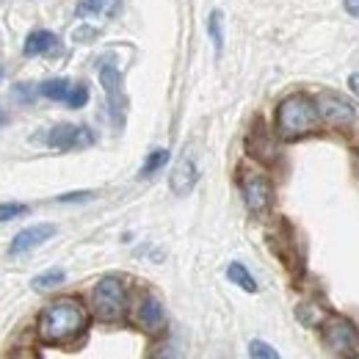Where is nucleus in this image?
<instances>
[{"label": "nucleus", "instance_id": "1", "mask_svg": "<svg viewBox=\"0 0 359 359\" xmlns=\"http://www.w3.org/2000/svg\"><path fill=\"white\" fill-rule=\"evenodd\" d=\"M89 326V313L78 299H55L39 313L36 332L50 346H64L81 337Z\"/></svg>", "mask_w": 359, "mask_h": 359}, {"label": "nucleus", "instance_id": "2", "mask_svg": "<svg viewBox=\"0 0 359 359\" xmlns=\"http://www.w3.org/2000/svg\"><path fill=\"white\" fill-rule=\"evenodd\" d=\"M318 119H320L318 116V105L307 94H290L276 108V130L287 141L313 133L318 128Z\"/></svg>", "mask_w": 359, "mask_h": 359}, {"label": "nucleus", "instance_id": "3", "mask_svg": "<svg viewBox=\"0 0 359 359\" xmlns=\"http://www.w3.org/2000/svg\"><path fill=\"white\" fill-rule=\"evenodd\" d=\"M323 346L337 359L359 357V329L348 318L329 315V320L323 323Z\"/></svg>", "mask_w": 359, "mask_h": 359}, {"label": "nucleus", "instance_id": "4", "mask_svg": "<svg viewBox=\"0 0 359 359\" xmlns=\"http://www.w3.org/2000/svg\"><path fill=\"white\" fill-rule=\"evenodd\" d=\"M91 307L100 320H119L128 310V290H125L122 279H116V276L100 279L91 293Z\"/></svg>", "mask_w": 359, "mask_h": 359}, {"label": "nucleus", "instance_id": "5", "mask_svg": "<svg viewBox=\"0 0 359 359\" xmlns=\"http://www.w3.org/2000/svg\"><path fill=\"white\" fill-rule=\"evenodd\" d=\"M241 194L252 213H266L271 208V199H273V188H271L269 177H263V175H243Z\"/></svg>", "mask_w": 359, "mask_h": 359}, {"label": "nucleus", "instance_id": "6", "mask_svg": "<svg viewBox=\"0 0 359 359\" xmlns=\"http://www.w3.org/2000/svg\"><path fill=\"white\" fill-rule=\"evenodd\" d=\"M315 105H318V116H320L326 125H332V128H348V125H354V119H357L351 102H346V100H340V97H334V94H320Z\"/></svg>", "mask_w": 359, "mask_h": 359}, {"label": "nucleus", "instance_id": "7", "mask_svg": "<svg viewBox=\"0 0 359 359\" xmlns=\"http://www.w3.org/2000/svg\"><path fill=\"white\" fill-rule=\"evenodd\" d=\"M47 144L53 149H83L94 144V133L81 125H55L47 133Z\"/></svg>", "mask_w": 359, "mask_h": 359}, {"label": "nucleus", "instance_id": "8", "mask_svg": "<svg viewBox=\"0 0 359 359\" xmlns=\"http://www.w3.org/2000/svg\"><path fill=\"white\" fill-rule=\"evenodd\" d=\"M100 83L108 94V108L116 125H122V75L114 64H102L100 67Z\"/></svg>", "mask_w": 359, "mask_h": 359}, {"label": "nucleus", "instance_id": "9", "mask_svg": "<svg viewBox=\"0 0 359 359\" xmlns=\"http://www.w3.org/2000/svg\"><path fill=\"white\" fill-rule=\"evenodd\" d=\"M53 235H55V226L53 224L28 226V229H22V232H17V235H14V241H11V246H8V255H25V252H31V249L42 246V243L50 241Z\"/></svg>", "mask_w": 359, "mask_h": 359}, {"label": "nucleus", "instance_id": "10", "mask_svg": "<svg viewBox=\"0 0 359 359\" xmlns=\"http://www.w3.org/2000/svg\"><path fill=\"white\" fill-rule=\"evenodd\" d=\"M138 323H141L147 332H161V329H163V323H166L163 304H161L152 293H147V296L141 299V307H138Z\"/></svg>", "mask_w": 359, "mask_h": 359}, {"label": "nucleus", "instance_id": "11", "mask_svg": "<svg viewBox=\"0 0 359 359\" xmlns=\"http://www.w3.org/2000/svg\"><path fill=\"white\" fill-rule=\"evenodd\" d=\"M196 177H199V172H196V163H194V158L191 155H182L177 161V166L172 169V191L175 194H188L194 185H196Z\"/></svg>", "mask_w": 359, "mask_h": 359}, {"label": "nucleus", "instance_id": "12", "mask_svg": "<svg viewBox=\"0 0 359 359\" xmlns=\"http://www.w3.org/2000/svg\"><path fill=\"white\" fill-rule=\"evenodd\" d=\"M50 50H58V36L53 31H34V34H28V39L22 45L25 55H42Z\"/></svg>", "mask_w": 359, "mask_h": 359}, {"label": "nucleus", "instance_id": "13", "mask_svg": "<svg viewBox=\"0 0 359 359\" xmlns=\"http://www.w3.org/2000/svg\"><path fill=\"white\" fill-rule=\"evenodd\" d=\"M226 276H229V282H235V285H238V287H243L246 293H257V282H255V276L246 271L243 263H229Z\"/></svg>", "mask_w": 359, "mask_h": 359}, {"label": "nucleus", "instance_id": "14", "mask_svg": "<svg viewBox=\"0 0 359 359\" xmlns=\"http://www.w3.org/2000/svg\"><path fill=\"white\" fill-rule=\"evenodd\" d=\"M69 89H72V83H69L67 78H55V81H45V83L39 86V94L47 97V100H64V102H67Z\"/></svg>", "mask_w": 359, "mask_h": 359}, {"label": "nucleus", "instance_id": "15", "mask_svg": "<svg viewBox=\"0 0 359 359\" xmlns=\"http://www.w3.org/2000/svg\"><path fill=\"white\" fill-rule=\"evenodd\" d=\"M208 31H210V39H213L216 50L222 53V47H224V17H222L219 8L210 11V17H208Z\"/></svg>", "mask_w": 359, "mask_h": 359}, {"label": "nucleus", "instance_id": "16", "mask_svg": "<svg viewBox=\"0 0 359 359\" xmlns=\"http://www.w3.org/2000/svg\"><path fill=\"white\" fill-rule=\"evenodd\" d=\"M166 163H169V149H155V152H149V158H147L144 166H141V177H152V175L161 172Z\"/></svg>", "mask_w": 359, "mask_h": 359}, {"label": "nucleus", "instance_id": "17", "mask_svg": "<svg viewBox=\"0 0 359 359\" xmlns=\"http://www.w3.org/2000/svg\"><path fill=\"white\" fill-rule=\"evenodd\" d=\"M64 279H67V273L61 269L45 271V273H39V276L34 279V287H36V290H50V287H58Z\"/></svg>", "mask_w": 359, "mask_h": 359}, {"label": "nucleus", "instance_id": "18", "mask_svg": "<svg viewBox=\"0 0 359 359\" xmlns=\"http://www.w3.org/2000/svg\"><path fill=\"white\" fill-rule=\"evenodd\" d=\"M249 357L252 359H282L279 357V351H276L273 346H269L266 340H252V343H249Z\"/></svg>", "mask_w": 359, "mask_h": 359}, {"label": "nucleus", "instance_id": "19", "mask_svg": "<svg viewBox=\"0 0 359 359\" xmlns=\"http://www.w3.org/2000/svg\"><path fill=\"white\" fill-rule=\"evenodd\" d=\"M86 102H89V89L83 83H78V86L69 89V97H67V105L69 108H83Z\"/></svg>", "mask_w": 359, "mask_h": 359}, {"label": "nucleus", "instance_id": "20", "mask_svg": "<svg viewBox=\"0 0 359 359\" xmlns=\"http://www.w3.org/2000/svg\"><path fill=\"white\" fill-rule=\"evenodd\" d=\"M28 208L25 205H20V202H3L0 205V224L3 222H11V219H17V216H22Z\"/></svg>", "mask_w": 359, "mask_h": 359}, {"label": "nucleus", "instance_id": "21", "mask_svg": "<svg viewBox=\"0 0 359 359\" xmlns=\"http://www.w3.org/2000/svg\"><path fill=\"white\" fill-rule=\"evenodd\" d=\"M105 3H108V0H81V3H78V14H81V17H91V14L102 11Z\"/></svg>", "mask_w": 359, "mask_h": 359}, {"label": "nucleus", "instance_id": "22", "mask_svg": "<svg viewBox=\"0 0 359 359\" xmlns=\"http://www.w3.org/2000/svg\"><path fill=\"white\" fill-rule=\"evenodd\" d=\"M86 199H91L89 191H83V194H64L61 196V202H86Z\"/></svg>", "mask_w": 359, "mask_h": 359}, {"label": "nucleus", "instance_id": "23", "mask_svg": "<svg viewBox=\"0 0 359 359\" xmlns=\"http://www.w3.org/2000/svg\"><path fill=\"white\" fill-rule=\"evenodd\" d=\"M17 97H22V102H31L34 100V91L28 86H17Z\"/></svg>", "mask_w": 359, "mask_h": 359}, {"label": "nucleus", "instance_id": "24", "mask_svg": "<svg viewBox=\"0 0 359 359\" xmlns=\"http://www.w3.org/2000/svg\"><path fill=\"white\" fill-rule=\"evenodd\" d=\"M346 11L351 17H359V0H346Z\"/></svg>", "mask_w": 359, "mask_h": 359}, {"label": "nucleus", "instance_id": "25", "mask_svg": "<svg viewBox=\"0 0 359 359\" xmlns=\"http://www.w3.org/2000/svg\"><path fill=\"white\" fill-rule=\"evenodd\" d=\"M348 86H351V91H354V94L359 97V72H357V75H351V78H348Z\"/></svg>", "mask_w": 359, "mask_h": 359}, {"label": "nucleus", "instance_id": "26", "mask_svg": "<svg viewBox=\"0 0 359 359\" xmlns=\"http://www.w3.org/2000/svg\"><path fill=\"white\" fill-rule=\"evenodd\" d=\"M91 34H94L91 28H83V31H78V36H75V39H78V42H81V39H91Z\"/></svg>", "mask_w": 359, "mask_h": 359}, {"label": "nucleus", "instance_id": "27", "mask_svg": "<svg viewBox=\"0 0 359 359\" xmlns=\"http://www.w3.org/2000/svg\"><path fill=\"white\" fill-rule=\"evenodd\" d=\"M6 122H8V116H6V111L0 108V125H6Z\"/></svg>", "mask_w": 359, "mask_h": 359}, {"label": "nucleus", "instance_id": "28", "mask_svg": "<svg viewBox=\"0 0 359 359\" xmlns=\"http://www.w3.org/2000/svg\"><path fill=\"white\" fill-rule=\"evenodd\" d=\"M8 359H31V357H28V354H11Z\"/></svg>", "mask_w": 359, "mask_h": 359}, {"label": "nucleus", "instance_id": "29", "mask_svg": "<svg viewBox=\"0 0 359 359\" xmlns=\"http://www.w3.org/2000/svg\"><path fill=\"white\" fill-rule=\"evenodd\" d=\"M354 359H359V357H354Z\"/></svg>", "mask_w": 359, "mask_h": 359}, {"label": "nucleus", "instance_id": "30", "mask_svg": "<svg viewBox=\"0 0 359 359\" xmlns=\"http://www.w3.org/2000/svg\"><path fill=\"white\" fill-rule=\"evenodd\" d=\"M0 75H3V72H0Z\"/></svg>", "mask_w": 359, "mask_h": 359}]
</instances>
